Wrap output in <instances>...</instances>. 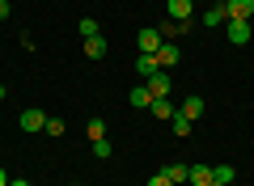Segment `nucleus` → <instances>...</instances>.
<instances>
[{"label":"nucleus","instance_id":"obj_28","mask_svg":"<svg viewBox=\"0 0 254 186\" xmlns=\"http://www.w3.org/2000/svg\"><path fill=\"white\" fill-rule=\"evenodd\" d=\"M212 186H225V182H216V178H212Z\"/></svg>","mask_w":254,"mask_h":186},{"label":"nucleus","instance_id":"obj_4","mask_svg":"<svg viewBox=\"0 0 254 186\" xmlns=\"http://www.w3.org/2000/svg\"><path fill=\"white\" fill-rule=\"evenodd\" d=\"M190 9H195V0H165L170 21H190Z\"/></svg>","mask_w":254,"mask_h":186},{"label":"nucleus","instance_id":"obj_22","mask_svg":"<svg viewBox=\"0 0 254 186\" xmlns=\"http://www.w3.org/2000/svg\"><path fill=\"white\" fill-rule=\"evenodd\" d=\"M43 131H47V135H64V119H47Z\"/></svg>","mask_w":254,"mask_h":186},{"label":"nucleus","instance_id":"obj_3","mask_svg":"<svg viewBox=\"0 0 254 186\" xmlns=\"http://www.w3.org/2000/svg\"><path fill=\"white\" fill-rule=\"evenodd\" d=\"M220 9H225V17H229V21H250V13H254V0H225Z\"/></svg>","mask_w":254,"mask_h":186},{"label":"nucleus","instance_id":"obj_27","mask_svg":"<svg viewBox=\"0 0 254 186\" xmlns=\"http://www.w3.org/2000/svg\"><path fill=\"white\" fill-rule=\"evenodd\" d=\"M4 98H9V89H4V85H0V102H4Z\"/></svg>","mask_w":254,"mask_h":186},{"label":"nucleus","instance_id":"obj_17","mask_svg":"<svg viewBox=\"0 0 254 186\" xmlns=\"http://www.w3.org/2000/svg\"><path fill=\"white\" fill-rule=\"evenodd\" d=\"M187 169L190 165H165V178H170L174 186H182V182H187Z\"/></svg>","mask_w":254,"mask_h":186},{"label":"nucleus","instance_id":"obj_9","mask_svg":"<svg viewBox=\"0 0 254 186\" xmlns=\"http://www.w3.org/2000/svg\"><path fill=\"white\" fill-rule=\"evenodd\" d=\"M187 182L190 186H212V165H190L187 169Z\"/></svg>","mask_w":254,"mask_h":186},{"label":"nucleus","instance_id":"obj_11","mask_svg":"<svg viewBox=\"0 0 254 186\" xmlns=\"http://www.w3.org/2000/svg\"><path fill=\"white\" fill-rule=\"evenodd\" d=\"M127 102H131L136 110H148V102H153V93H148V85H136L131 93H127Z\"/></svg>","mask_w":254,"mask_h":186},{"label":"nucleus","instance_id":"obj_14","mask_svg":"<svg viewBox=\"0 0 254 186\" xmlns=\"http://www.w3.org/2000/svg\"><path fill=\"white\" fill-rule=\"evenodd\" d=\"M136 72H140V76H153V72H157V55H140V60H136Z\"/></svg>","mask_w":254,"mask_h":186},{"label":"nucleus","instance_id":"obj_6","mask_svg":"<svg viewBox=\"0 0 254 186\" xmlns=\"http://www.w3.org/2000/svg\"><path fill=\"white\" fill-rule=\"evenodd\" d=\"M178 60H182V51H178L174 43H161V47H157V68H174Z\"/></svg>","mask_w":254,"mask_h":186},{"label":"nucleus","instance_id":"obj_12","mask_svg":"<svg viewBox=\"0 0 254 186\" xmlns=\"http://www.w3.org/2000/svg\"><path fill=\"white\" fill-rule=\"evenodd\" d=\"M178 110H182V115H187V119H190V123H195V119H199V115H203V98H195V93H190V98H187V102H182V106H178Z\"/></svg>","mask_w":254,"mask_h":186},{"label":"nucleus","instance_id":"obj_15","mask_svg":"<svg viewBox=\"0 0 254 186\" xmlns=\"http://www.w3.org/2000/svg\"><path fill=\"white\" fill-rule=\"evenodd\" d=\"M212 178L229 186V182H233V178H237V169H233V165H229V161H225V165H212Z\"/></svg>","mask_w":254,"mask_h":186},{"label":"nucleus","instance_id":"obj_13","mask_svg":"<svg viewBox=\"0 0 254 186\" xmlns=\"http://www.w3.org/2000/svg\"><path fill=\"white\" fill-rule=\"evenodd\" d=\"M187 30H190V21H165V26H161V43H170V38L187 34Z\"/></svg>","mask_w":254,"mask_h":186},{"label":"nucleus","instance_id":"obj_24","mask_svg":"<svg viewBox=\"0 0 254 186\" xmlns=\"http://www.w3.org/2000/svg\"><path fill=\"white\" fill-rule=\"evenodd\" d=\"M9 13H13V4H9V0H0V21L9 17Z\"/></svg>","mask_w":254,"mask_h":186},{"label":"nucleus","instance_id":"obj_5","mask_svg":"<svg viewBox=\"0 0 254 186\" xmlns=\"http://www.w3.org/2000/svg\"><path fill=\"white\" fill-rule=\"evenodd\" d=\"M21 127H26V131H43V127H47V115H43L38 106H26V110H21Z\"/></svg>","mask_w":254,"mask_h":186},{"label":"nucleus","instance_id":"obj_1","mask_svg":"<svg viewBox=\"0 0 254 186\" xmlns=\"http://www.w3.org/2000/svg\"><path fill=\"white\" fill-rule=\"evenodd\" d=\"M144 85H148V93H153V98H170V93H174V80H170V72H165V68H157Z\"/></svg>","mask_w":254,"mask_h":186},{"label":"nucleus","instance_id":"obj_23","mask_svg":"<svg viewBox=\"0 0 254 186\" xmlns=\"http://www.w3.org/2000/svg\"><path fill=\"white\" fill-rule=\"evenodd\" d=\"M148 186H174V182H170L165 174H157V178H148Z\"/></svg>","mask_w":254,"mask_h":186},{"label":"nucleus","instance_id":"obj_19","mask_svg":"<svg viewBox=\"0 0 254 186\" xmlns=\"http://www.w3.org/2000/svg\"><path fill=\"white\" fill-rule=\"evenodd\" d=\"M220 21H225V9H220V4H212V9L203 13V26H220Z\"/></svg>","mask_w":254,"mask_h":186},{"label":"nucleus","instance_id":"obj_7","mask_svg":"<svg viewBox=\"0 0 254 186\" xmlns=\"http://www.w3.org/2000/svg\"><path fill=\"white\" fill-rule=\"evenodd\" d=\"M148 110H153V115H157V119H161V123H170V119H174V115H178V106H174V102H170V98H153V102H148Z\"/></svg>","mask_w":254,"mask_h":186},{"label":"nucleus","instance_id":"obj_29","mask_svg":"<svg viewBox=\"0 0 254 186\" xmlns=\"http://www.w3.org/2000/svg\"><path fill=\"white\" fill-rule=\"evenodd\" d=\"M72 186H81V182H72Z\"/></svg>","mask_w":254,"mask_h":186},{"label":"nucleus","instance_id":"obj_2","mask_svg":"<svg viewBox=\"0 0 254 186\" xmlns=\"http://www.w3.org/2000/svg\"><path fill=\"white\" fill-rule=\"evenodd\" d=\"M136 47H140V55H157V47H161V30L157 26H144L136 34Z\"/></svg>","mask_w":254,"mask_h":186},{"label":"nucleus","instance_id":"obj_8","mask_svg":"<svg viewBox=\"0 0 254 186\" xmlns=\"http://www.w3.org/2000/svg\"><path fill=\"white\" fill-rule=\"evenodd\" d=\"M229 43H233V47L250 43V21H229Z\"/></svg>","mask_w":254,"mask_h":186},{"label":"nucleus","instance_id":"obj_20","mask_svg":"<svg viewBox=\"0 0 254 186\" xmlns=\"http://www.w3.org/2000/svg\"><path fill=\"white\" fill-rule=\"evenodd\" d=\"M76 30H81L85 38H93V34H98V21H93V17H81V21H76Z\"/></svg>","mask_w":254,"mask_h":186},{"label":"nucleus","instance_id":"obj_10","mask_svg":"<svg viewBox=\"0 0 254 186\" xmlns=\"http://www.w3.org/2000/svg\"><path fill=\"white\" fill-rule=\"evenodd\" d=\"M102 55H106V38H102V34L85 38V60H102Z\"/></svg>","mask_w":254,"mask_h":186},{"label":"nucleus","instance_id":"obj_26","mask_svg":"<svg viewBox=\"0 0 254 186\" xmlns=\"http://www.w3.org/2000/svg\"><path fill=\"white\" fill-rule=\"evenodd\" d=\"M0 186H9V174H4V169H0Z\"/></svg>","mask_w":254,"mask_h":186},{"label":"nucleus","instance_id":"obj_25","mask_svg":"<svg viewBox=\"0 0 254 186\" xmlns=\"http://www.w3.org/2000/svg\"><path fill=\"white\" fill-rule=\"evenodd\" d=\"M9 186H30V182H26V178H9Z\"/></svg>","mask_w":254,"mask_h":186},{"label":"nucleus","instance_id":"obj_18","mask_svg":"<svg viewBox=\"0 0 254 186\" xmlns=\"http://www.w3.org/2000/svg\"><path fill=\"white\" fill-rule=\"evenodd\" d=\"M85 131H89V144H93V140H106V123H102V119H89Z\"/></svg>","mask_w":254,"mask_h":186},{"label":"nucleus","instance_id":"obj_16","mask_svg":"<svg viewBox=\"0 0 254 186\" xmlns=\"http://www.w3.org/2000/svg\"><path fill=\"white\" fill-rule=\"evenodd\" d=\"M170 127H174V135H190V127H195V123H190V119H187V115L178 110V115L170 119Z\"/></svg>","mask_w":254,"mask_h":186},{"label":"nucleus","instance_id":"obj_21","mask_svg":"<svg viewBox=\"0 0 254 186\" xmlns=\"http://www.w3.org/2000/svg\"><path fill=\"white\" fill-rule=\"evenodd\" d=\"M110 152H115V148H110V140H93V157H102V161H106Z\"/></svg>","mask_w":254,"mask_h":186}]
</instances>
